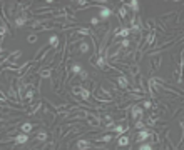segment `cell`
<instances>
[{
  "mask_svg": "<svg viewBox=\"0 0 184 150\" xmlns=\"http://www.w3.org/2000/svg\"><path fill=\"white\" fill-rule=\"evenodd\" d=\"M129 144H131V138L127 135H121L117 138V147H129Z\"/></svg>",
  "mask_w": 184,
  "mask_h": 150,
  "instance_id": "5",
  "label": "cell"
},
{
  "mask_svg": "<svg viewBox=\"0 0 184 150\" xmlns=\"http://www.w3.org/2000/svg\"><path fill=\"white\" fill-rule=\"evenodd\" d=\"M142 107H144V109H151L153 105H151V102H149V100H146V102L142 103Z\"/></svg>",
  "mask_w": 184,
  "mask_h": 150,
  "instance_id": "28",
  "label": "cell"
},
{
  "mask_svg": "<svg viewBox=\"0 0 184 150\" xmlns=\"http://www.w3.org/2000/svg\"><path fill=\"white\" fill-rule=\"evenodd\" d=\"M117 84H119V87H121V88H127V87H129V82H127V78L122 77V75H121V77H117Z\"/></svg>",
  "mask_w": 184,
  "mask_h": 150,
  "instance_id": "10",
  "label": "cell"
},
{
  "mask_svg": "<svg viewBox=\"0 0 184 150\" xmlns=\"http://www.w3.org/2000/svg\"><path fill=\"white\" fill-rule=\"evenodd\" d=\"M27 40H29L30 44H34V42H37V35H35V34H32V35H29V37H27Z\"/></svg>",
  "mask_w": 184,
  "mask_h": 150,
  "instance_id": "26",
  "label": "cell"
},
{
  "mask_svg": "<svg viewBox=\"0 0 184 150\" xmlns=\"http://www.w3.org/2000/svg\"><path fill=\"white\" fill-rule=\"evenodd\" d=\"M79 52H80V53H87V52H89V44H87V42H80Z\"/></svg>",
  "mask_w": 184,
  "mask_h": 150,
  "instance_id": "16",
  "label": "cell"
},
{
  "mask_svg": "<svg viewBox=\"0 0 184 150\" xmlns=\"http://www.w3.org/2000/svg\"><path fill=\"white\" fill-rule=\"evenodd\" d=\"M27 140H29V135H27V134H19L17 137H13V142H15L17 145H22V144H25Z\"/></svg>",
  "mask_w": 184,
  "mask_h": 150,
  "instance_id": "6",
  "label": "cell"
},
{
  "mask_svg": "<svg viewBox=\"0 0 184 150\" xmlns=\"http://www.w3.org/2000/svg\"><path fill=\"white\" fill-rule=\"evenodd\" d=\"M34 150H37V148H34Z\"/></svg>",
  "mask_w": 184,
  "mask_h": 150,
  "instance_id": "32",
  "label": "cell"
},
{
  "mask_svg": "<svg viewBox=\"0 0 184 150\" xmlns=\"http://www.w3.org/2000/svg\"><path fill=\"white\" fill-rule=\"evenodd\" d=\"M86 119H87V122H89L90 125H99V123H101V119H99V117H92L90 113H87Z\"/></svg>",
  "mask_w": 184,
  "mask_h": 150,
  "instance_id": "11",
  "label": "cell"
},
{
  "mask_svg": "<svg viewBox=\"0 0 184 150\" xmlns=\"http://www.w3.org/2000/svg\"><path fill=\"white\" fill-rule=\"evenodd\" d=\"M77 32H79L80 35H90V30H89V28H79Z\"/></svg>",
  "mask_w": 184,
  "mask_h": 150,
  "instance_id": "25",
  "label": "cell"
},
{
  "mask_svg": "<svg viewBox=\"0 0 184 150\" xmlns=\"http://www.w3.org/2000/svg\"><path fill=\"white\" fill-rule=\"evenodd\" d=\"M27 20H29V17L27 15H20L15 19V27H22L24 23H27Z\"/></svg>",
  "mask_w": 184,
  "mask_h": 150,
  "instance_id": "9",
  "label": "cell"
},
{
  "mask_svg": "<svg viewBox=\"0 0 184 150\" xmlns=\"http://www.w3.org/2000/svg\"><path fill=\"white\" fill-rule=\"evenodd\" d=\"M129 44H131V42L127 40V38H124V40L121 42V47H122V48H127V47H129Z\"/></svg>",
  "mask_w": 184,
  "mask_h": 150,
  "instance_id": "27",
  "label": "cell"
},
{
  "mask_svg": "<svg viewBox=\"0 0 184 150\" xmlns=\"http://www.w3.org/2000/svg\"><path fill=\"white\" fill-rule=\"evenodd\" d=\"M24 97H25L27 100H32V97H34V88L32 87H29L25 92H24Z\"/></svg>",
  "mask_w": 184,
  "mask_h": 150,
  "instance_id": "18",
  "label": "cell"
},
{
  "mask_svg": "<svg viewBox=\"0 0 184 150\" xmlns=\"http://www.w3.org/2000/svg\"><path fill=\"white\" fill-rule=\"evenodd\" d=\"M117 150H131L129 147H117Z\"/></svg>",
  "mask_w": 184,
  "mask_h": 150,
  "instance_id": "31",
  "label": "cell"
},
{
  "mask_svg": "<svg viewBox=\"0 0 184 150\" xmlns=\"http://www.w3.org/2000/svg\"><path fill=\"white\" fill-rule=\"evenodd\" d=\"M112 140V135H104V137H97L95 138V142H111Z\"/></svg>",
  "mask_w": 184,
  "mask_h": 150,
  "instance_id": "20",
  "label": "cell"
},
{
  "mask_svg": "<svg viewBox=\"0 0 184 150\" xmlns=\"http://www.w3.org/2000/svg\"><path fill=\"white\" fill-rule=\"evenodd\" d=\"M131 117H132L134 120H141V117H142V107H139V105H134L132 109H131Z\"/></svg>",
  "mask_w": 184,
  "mask_h": 150,
  "instance_id": "2",
  "label": "cell"
},
{
  "mask_svg": "<svg viewBox=\"0 0 184 150\" xmlns=\"http://www.w3.org/2000/svg\"><path fill=\"white\" fill-rule=\"evenodd\" d=\"M117 13H119V19L124 20V19H126V15H127V7H121Z\"/></svg>",
  "mask_w": 184,
  "mask_h": 150,
  "instance_id": "19",
  "label": "cell"
},
{
  "mask_svg": "<svg viewBox=\"0 0 184 150\" xmlns=\"http://www.w3.org/2000/svg\"><path fill=\"white\" fill-rule=\"evenodd\" d=\"M5 34H7V28L3 25H0V35H5Z\"/></svg>",
  "mask_w": 184,
  "mask_h": 150,
  "instance_id": "29",
  "label": "cell"
},
{
  "mask_svg": "<svg viewBox=\"0 0 184 150\" xmlns=\"http://www.w3.org/2000/svg\"><path fill=\"white\" fill-rule=\"evenodd\" d=\"M74 94L80 95L84 100H89V97H90V92L87 90V88H84V87H74Z\"/></svg>",
  "mask_w": 184,
  "mask_h": 150,
  "instance_id": "1",
  "label": "cell"
},
{
  "mask_svg": "<svg viewBox=\"0 0 184 150\" xmlns=\"http://www.w3.org/2000/svg\"><path fill=\"white\" fill-rule=\"evenodd\" d=\"M127 7H129L131 10H134V12H137V10H139V2H137V0H132V2H127Z\"/></svg>",
  "mask_w": 184,
  "mask_h": 150,
  "instance_id": "14",
  "label": "cell"
},
{
  "mask_svg": "<svg viewBox=\"0 0 184 150\" xmlns=\"http://www.w3.org/2000/svg\"><path fill=\"white\" fill-rule=\"evenodd\" d=\"M49 42H50V47H54V48L59 47V37L57 35H52V37L49 38Z\"/></svg>",
  "mask_w": 184,
  "mask_h": 150,
  "instance_id": "15",
  "label": "cell"
},
{
  "mask_svg": "<svg viewBox=\"0 0 184 150\" xmlns=\"http://www.w3.org/2000/svg\"><path fill=\"white\" fill-rule=\"evenodd\" d=\"M72 72H74V73H77V75H79L80 72H82V67H80V65H79V63H74V65H72Z\"/></svg>",
  "mask_w": 184,
  "mask_h": 150,
  "instance_id": "22",
  "label": "cell"
},
{
  "mask_svg": "<svg viewBox=\"0 0 184 150\" xmlns=\"http://www.w3.org/2000/svg\"><path fill=\"white\" fill-rule=\"evenodd\" d=\"M144 127H146V123H144L142 120H137V122H136V128H139V130H144Z\"/></svg>",
  "mask_w": 184,
  "mask_h": 150,
  "instance_id": "24",
  "label": "cell"
},
{
  "mask_svg": "<svg viewBox=\"0 0 184 150\" xmlns=\"http://www.w3.org/2000/svg\"><path fill=\"white\" fill-rule=\"evenodd\" d=\"M139 150H153V145H151V144H141Z\"/></svg>",
  "mask_w": 184,
  "mask_h": 150,
  "instance_id": "23",
  "label": "cell"
},
{
  "mask_svg": "<svg viewBox=\"0 0 184 150\" xmlns=\"http://www.w3.org/2000/svg\"><path fill=\"white\" fill-rule=\"evenodd\" d=\"M50 75H52L50 69H44V70L40 72V77H42V78H50Z\"/></svg>",
  "mask_w": 184,
  "mask_h": 150,
  "instance_id": "21",
  "label": "cell"
},
{
  "mask_svg": "<svg viewBox=\"0 0 184 150\" xmlns=\"http://www.w3.org/2000/svg\"><path fill=\"white\" fill-rule=\"evenodd\" d=\"M129 130V125L127 123H119V125H114V132H117V134H126V132Z\"/></svg>",
  "mask_w": 184,
  "mask_h": 150,
  "instance_id": "7",
  "label": "cell"
},
{
  "mask_svg": "<svg viewBox=\"0 0 184 150\" xmlns=\"http://www.w3.org/2000/svg\"><path fill=\"white\" fill-rule=\"evenodd\" d=\"M90 23H92V25H97V23H99V19H95V17H94V19L90 20Z\"/></svg>",
  "mask_w": 184,
  "mask_h": 150,
  "instance_id": "30",
  "label": "cell"
},
{
  "mask_svg": "<svg viewBox=\"0 0 184 150\" xmlns=\"http://www.w3.org/2000/svg\"><path fill=\"white\" fill-rule=\"evenodd\" d=\"M90 147H92V142H89V140H79L77 142V148L79 150H87Z\"/></svg>",
  "mask_w": 184,
  "mask_h": 150,
  "instance_id": "8",
  "label": "cell"
},
{
  "mask_svg": "<svg viewBox=\"0 0 184 150\" xmlns=\"http://www.w3.org/2000/svg\"><path fill=\"white\" fill-rule=\"evenodd\" d=\"M111 15H112V10L111 9H107V7H101V12H99L101 20H107Z\"/></svg>",
  "mask_w": 184,
  "mask_h": 150,
  "instance_id": "4",
  "label": "cell"
},
{
  "mask_svg": "<svg viewBox=\"0 0 184 150\" xmlns=\"http://www.w3.org/2000/svg\"><path fill=\"white\" fill-rule=\"evenodd\" d=\"M129 34H131L129 28H121V30L116 34V37H124V38H127V37H129Z\"/></svg>",
  "mask_w": 184,
  "mask_h": 150,
  "instance_id": "13",
  "label": "cell"
},
{
  "mask_svg": "<svg viewBox=\"0 0 184 150\" xmlns=\"http://www.w3.org/2000/svg\"><path fill=\"white\" fill-rule=\"evenodd\" d=\"M151 135H153V134L147 132L146 128H144V130H139V134H137V137H136V142H137V144H142V142H146Z\"/></svg>",
  "mask_w": 184,
  "mask_h": 150,
  "instance_id": "3",
  "label": "cell"
},
{
  "mask_svg": "<svg viewBox=\"0 0 184 150\" xmlns=\"http://www.w3.org/2000/svg\"><path fill=\"white\" fill-rule=\"evenodd\" d=\"M32 128H34V123H29V122L24 123V125H22V134H27V135H29L30 132H32Z\"/></svg>",
  "mask_w": 184,
  "mask_h": 150,
  "instance_id": "12",
  "label": "cell"
},
{
  "mask_svg": "<svg viewBox=\"0 0 184 150\" xmlns=\"http://www.w3.org/2000/svg\"><path fill=\"white\" fill-rule=\"evenodd\" d=\"M35 138H37L39 142H45V140H47V134H45V132H37Z\"/></svg>",
  "mask_w": 184,
  "mask_h": 150,
  "instance_id": "17",
  "label": "cell"
}]
</instances>
